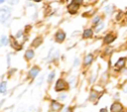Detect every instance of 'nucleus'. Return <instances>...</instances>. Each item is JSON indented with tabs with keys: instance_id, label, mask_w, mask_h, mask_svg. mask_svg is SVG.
<instances>
[{
	"instance_id": "nucleus-1",
	"label": "nucleus",
	"mask_w": 127,
	"mask_h": 112,
	"mask_svg": "<svg viewBox=\"0 0 127 112\" xmlns=\"http://www.w3.org/2000/svg\"><path fill=\"white\" fill-rule=\"evenodd\" d=\"M11 8L8 6H4L2 8H0V22L4 25L7 24L8 20L10 19L11 16Z\"/></svg>"
},
{
	"instance_id": "nucleus-2",
	"label": "nucleus",
	"mask_w": 127,
	"mask_h": 112,
	"mask_svg": "<svg viewBox=\"0 0 127 112\" xmlns=\"http://www.w3.org/2000/svg\"><path fill=\"white\" fill-rule=\"evenodd\" d=\"M126 62H127V57L126 56L119 57L118 60L114 63V70H116V71L123 70V68L126 66Z\"/></svg>"
},
{
	"instance_id": "nucleus-3",
	"label": "nucleus",
	"mask_w": 127,
	"mask_h": 112,
	"mask_svg": "<svg viewBox=\"0 0 127 112\" xmlns=\"http://www.w3.org/2000/svg\"><path fill=\"white\" fill-rule=\"evenodd\" d=\"M67 87H68V86H67V83H66L64 79L60 78V79H58V81L56 82L55 90H56V91H64V90H66Z\"/></svg>"
},
{
	"instance_id": "nucleus-4",
	"label": "nucleus",
	"mask_w": 127,
	"mask_h": 112,
	"mask_svg": "<svg viewBox=\"0 0 127 112\" xmlns=\"http://www.w3.org/2000/svg\"><path fill=\"white\" fill-rule=\"evenodd\" d=\"M124 110V106L118 100L114 101L110 106V112H122Z\"/></svg>"
},
{
	"instance_id": "nucleus-5",
	"label": "nucleus",
	"mask_w": 127,
	"mask_h": 112,
	"mask_svg": "<svg viewBox=\"0 0 127 112\" xmlns=\"http://www.w3.org/2000/svg\"><path fill=\"white\" fill-rule=\"evenodd\" d=\"M116 38H117V35L116 34H114V33H108L103 38V44L108 46V45L112 44L116 40Z\"/></svg>"
},
{
	"instance_id": "nucleus-6",
	"label": "nucleus",
	"mask_w": 127,
	"mask_h": 112,
	"mask_svg": "<svg viewBox=\"0 0 127 112\" xmlns=\"http://www.w3.org/2000/svg\"><path fill=\"white\" fill-rule=\"evenodd\" d=\"M93 59H94L93 55H92V54H87V55L84 56V58H83V65H84V66H89V65L92 63Z\"/></svg>"
},
{
	"instance_id": "nucleus-7",
	"label": "nucleus",
	"mask_w": 127,
	"mask_h": 112,
	"mask_svg": "<svg viewBox=\"0 0 127 112\" xmlns=\"http://www.w3.org/2000/svg\"><path fill=\"white\" fill-rule=\"evenodd\" d=\"M10 44H11V46H12L13 49H16L17 51L22 50V45H19L18 42L15 40L14 37H10Z\"/></svg>"
},
{
	"instance_id": "nucleus-8",
	"label": "nucleus",
	"mask_w": 127,
	"mask_h": 112,
	"mask_svg": "<svg viewBox=\"0 0 127 112\" xmlns=\"http://www.w3.org/2000/svg\"><path fill=\"white\" fill-rule=\"evenodd\" d=\"M39 72H40V68H39L38 66H34V67H32V68L30 69V71H29V77L33 79L34 77H36V76L38 75Z\"/></svg>"
},
{
	"instance_id": "nucleus-9",
	"label": "nucleus",
	"mask_w": 127,
	"mask_h": 112,
	"mask_svg": "<svg viewBox=\"0 0 127 112\" xmlns=\"http://www.w3.org/2000/svg\"><path fill=\"white\" fill-rule=\"evenodd\" d=\"M78 8H79V5H77V4L73 3V2H71V3L68 5V7H67L68 12H69V13H71V14L76 13V12H77V10H78Z\"/></svg>"
},
{
	"instance_id": "nucleus-10",
	"label": "nucleus",
	"mask_w": 127,
	"mask_h": 112,
	"mask_svg": "<svg viewBox=\"0 0 127 112\" xmlns=\"http://www.w3.org/2000/svg\"><path fill=\"white\" fill-rule=\"evenodd\" d=\"M92 36H93V30L90 29V28L85 29V30L83 31V33H82V38H83V39H89V38H91Z\"/></svg>"
},
{
	"instance_id": "nucleus-11",
	"label": "nucleus",
	"mask_w": 127,
	"mask_h": 112,
	"mask_svg": "<svg viewBox=\"0 0 127 112\" xmlns=\"http://www.w3.org/2000/svg\"><path fill=\"white\" fill-rule=\"evenodd\" d=\"M64 39H65V33H64V32H63V31H59V32L56 34V40H57V42L62 43Z\"/></svg>"
},
{
	"instance_id": "nucleus-12",
	"label": "nucleus",
	"mask_w": 127,
	"mask_h": 112,
	"mask_svg": "<svg viewBox=\"0 0 127 112\" xmlns=\"http://www.w3.org/2000/svg\"><path fill=\"white\" fill-rule=\"evenodd\" d=\"M51 107H52V109H53L54 111H59V110H61V109L63 108V105H62L61 103H59L58 101L53 100L52 103H51Z\"/></svg>"
},
{
	"instance_id": "nucleus-13",
	"label": "nucleus",
	"mask_w": 127,
	"mask_h": 112,
	"mask_svg": "<svg viewBox=\"0 0 127 112\" xmlns=\"http://www.w3.org/2000/svg\"><path fill=\"white\" fill-rule=\"evenodd\" d=\"M104 12L106 15H111L113 12H114V6L113 5H107L104 7Z\"/></svg>"
},
{
	"instance_id": "nucleus-14",
	"label": "nucleus",
	"mask_w": 127,
	"mask_h": 112,
	"mask_svg": "<svg viewBox=\"0 0 127 112\" xmlns=\"http://www.w3.org/2000/svg\"><path fill=\"white\" fill-rule=\"evenodd\" d=\"M99 97H98V93L95 91V90H91L90 93H89V100L90 101H95L97 100Z\"/></svg>"
},
{
	"instance_id": "nucleus-15",
	"label": "nucleus",
	"mask_w": 127,
	"mask_h": 112,
	"mask_svg": "<svg viewBox=\"0 0 127 112\" xmlns=\"http://www.w3.org/2000/svg\"><path fill=\"white\" fill-rule=\"evenodd\" d=\"M34 55H35V53H34L33 50H28L26 52V54H25V57H26V59L29 60V59H31V58L34 57Z\"/></svg>"
},
{
	"instance_id": "nucleus-16",
	"label": "nucleus",
	"mask_w": 127,
	"mask_h": 112,
	"mask_svg": "<svg viewBox=\"0 0 127 112\" xmlns=\"http://www.w3.org/2000/svg\"><path fill=\"white\" fill-rule=\"evenodd\" d=\"M104 27H105V24H104V22H102V21H101L99 24H97V25L94 27V28H95V32H96V33L100 32Z\"/></svg>"
},
{
	"instance_id": "nucleus-17",
	"label": "nucleus",
	"mask_w": 127,
	"mask_h": 112,
	"mask_svg": "<svg viewBox=\"0 0 127 112\" xmlns=\"http://www.w3.org/2000/svg\"><path fill=\"white\" fill-rule=\"evenodd\" d=\"M42 39L41 38H37V39H35L34 40V42H32V46L33 47H35V48H37V47H39L41 44H42Z\"/></svg>"
},
{
	"instance_id": "nucleus-18",
	"label": "nucleus",
	"mask_w": 127,
	"mask_h": 112,
	"mask_svg": "<svg viewBox=\"0 0 127 112\" xmlns=\"http://www.w3.org/2000/svg\"><path fill=\"white\" fill-rule=\"evenodd\" d=\"M6 86H7L6 81H2L0 83V93H5L6 92Z\"/></svg>"
},
{
	"instance_id": "nucleus-19",
	"label": "nucleus",
	"mask_w": 127,
	"mask_h": 112,
	"mask_svg": "<svg viewBox=\"0 0 127 112\" xmlns=\"http://www.w3.org/2000/svg\"><path fill=\"white\" fill-rule=\"evenodd\" d=\"M101 22V17L100 16H95L93 19H92V24L94 25V27L97 25V24H99Z\"/></svg>"
},
{
	"instance_id": "nucleus-20",
	"label": "nucleus",
	"mask_w": 127,
	"mask_h": 112,
	"mask_svg": "<svg viewBox=\"0 0 127 112\" xmlns=\"http://www.w3.org/2000/svg\"><path fill=\"white\" fill-rule=\"evenodd\" d=\"M0 44L3 45V46L8 45V39H7V37H6L5 35H3V36L1 37V39H0Z\"/></svg>"
},
{
	"instance_id": "nucleus-21",
	"label": "nucleus",
	"mask_w": 127,
	"mask_h": 112,
	"mask_svg": "<svg viewBox=\"0 0 127 112\" xmlns=\"http://www.w3.org/2000/svg\"><path fill=\"white\" fill-rule=\"evenodd\" d=\"M54 77H55V72H51L50 75H49V77H48V82H51Z\"/></svg>"
},
{
	"instance_id": "nucleus-22",
	"label": "nucleus",
	"mask_w": 127,
	"mask_h": 112,
	"mask_svg": "<svg viewBox=\"0 0 127 112\" xmlns=\"http://www.w3.org/2000/svg\"><path fill=\"white\" fill-rule=\"evenodd\" d=\"M72 2L73 3H75V4H77V5H81L82 4V2H83V0H72Z\"/></svg>"
},
{
	"instance_id": "nucleus-23",
	"label": "nucleus",
	"mask_w": 127,
	"mask_h": 112,
	"mask_svg": "<svg viewBox=\"0 0 127 112\" xmlns=\"http://www.w3.org/2000/svg\"><path fill=\"white\" fill-rule=\"evenodd\" d=\"M19 2V0H8V3L11 4V5H14V4H17Z\"/></svg>"
},
{
	"instance_id": "nucleus-24",
	"label": "nucleus",
	"mask_w": 127,
	"mask_h": 112,
	"mask_svg": "<svg viewBox=\"0 0 127 112\" xmlns=\"http://www.w3.org/2000/svg\"><path fill=\"white\" fill-rule=\"evenodd\" d=\"M65 97H66V95H65V94H63V93L59 95V98H60V99H62V100H64V99H65Z\"/></svg>"
},
{
	"instance_id": "nucleus-25",
	"label": "nucleus",
	"mask_w": 127,
	"mask_h": 112,
	"mask_svg": "<svg viewBox=\"0 0 127 112\" xmlns=\"http://www.w3.org/2000/svg\"><path fill=\"white\" fill-rule=\"evenodd\" d=\"M99 112H108V109H107L106 107H103V108H101V109L99 110Z\"/></svg>"
},
{
	"instance_id": "nucleus-26",
	"label": "nucleus",
	"mask_w": 127,
	"mask_h": 112,
	"mask_svg": "<svg viewBox=\"0 0 127 112\" xmlns=\"http://www.w3.org/2000/svg\"><path fill=\"white\" fill-rule=\"evenodd\" d=\"M64 112H72V110H71L69 107H66V108L64 109Z\"/></svg>"
},
{
	"instance_id": "nucleus-27",
	"label": "nucleus",
	"mask_w": 127,
	"mask_h": 112,
	"mask_svg": "<svg viewBox=\"0 0 127 112\" xmlns=\"http://www.w3.org/2000/svg\"><path fill=\"white\" fill-rule=\"evenodd\" d=\"M77 64H78V58H77V57H76V58H75V59H74V66H76V65H77Z\"/></svg>"
},
{
	"instance_id": "nucleus-28",
	"label": "nucleus",
	"mask_w": 127,
	"mask_h": 112,
	"mask_svg": "<svg viewBox=\"0 0 127 112\" xmlns=\"http://www.w3.org/2000/svg\"><path fill=\"white\" fill-rule=\"evenodd\" d=\"M7 61H8V64H9V63H10V56H8V58H7Z\"/></svg>"
},
{
	"instance_id": "nucleus-29",
	"label": "nucleus",
	"mask_w": 127,
	"mask_h": 112,
	"mask_svg": "<svg viewBox=\"0 0 127 112\" xmlns=\"http://www.w3.org/2000/svg\"><path fill=\"white\" fill-rule=\"evenodd\" d=\"M33 1H34V2H37V3H38V2H41L42 0H33Z\"/></svg>"
},
{
	"instance_id": "nucleus-30",
	"label": "nucleus",
	"mask_w": 127,
	"mask_h": 112,
	"mask_svg": "<svg viewBox=\"0 0 127 112\" xmlns=\"http://www.w3.org/2000/svg\"><path fill=\"white\" fill-rule=\"evenodd\" d=\"M124 92H127V87H124Z\"/></svg>"
},
{
	"instance_id": "nucleus-31",
	"label": "nucleus",
	"mask_w": 127,
	"mask_h": 112,
	"mask_svg": "<svg viewBox=\"0 0 127 112\" xmlns=\"http://www.w3.org/2000/svg\"><path fill=\"white\" fill-rule=\"evenodd\" d=\"M3 2H5V0H0V4H1V3H3Z\"/></svg>"
},
{
	"instance_id": "nucleus-32",
	"label": "nucleus",
	"mask_w": 127,
	"mask_h": 112,
	"mask_svg": "<svg viewBox=\"0 0 127 112\" xmlns=\"http://www.w3.org/2000/svg\"><path fill=\"white\" fill-rule=\"evenodd\" d=\"M89 1H93V0H89Z\"/></svg>"
}]
</instances>
